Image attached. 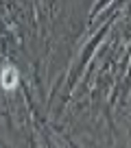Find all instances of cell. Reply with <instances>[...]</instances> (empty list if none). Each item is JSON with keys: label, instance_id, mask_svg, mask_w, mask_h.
I'll use <instances>...</instances> for the list:
<instances>
[{"label": "cell", "instance_id": "cell-1", "mask_svg": "<svg viewBox=\"0 0 131 148\" xmlns=\"http://www.w3.org/2000/svg\"><path fill=\"white\" fill-rule=\"evenodd\" d=\"M5 76H2V85H5L7 89L15 87V83H18V70L15 68H5Z\"/></svg>", "mask_w": 131, "mask_h": 148}]
</instances>
